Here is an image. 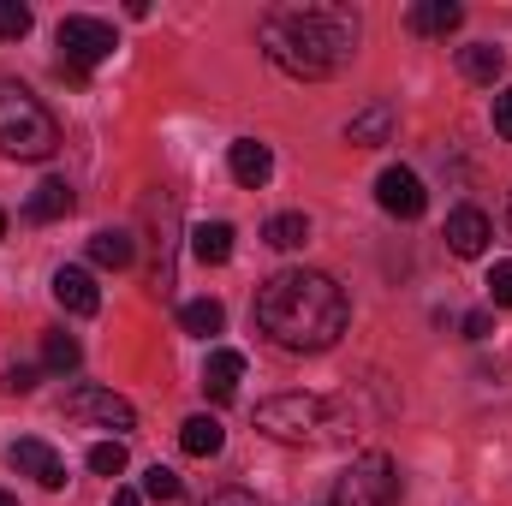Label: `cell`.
Segmentation results:
<instances>
[{
    "label": "cell",
    "mask_w": 512,
    "mask_h": 506,
    "mask_svg": "<svg viewBox=\"0 0 512 506\" xmlns=\"http://www.w3.org/2000/svg\"><path fill=\"white\" fill-rule=\"evenodd\" d=\"M358 30L364 24H358L352 6H340V0H298V6H274L262 18V54L286 78L322 84L358 54Z\"/></svg>",
    "instance_id": "cell-1"
},
{
    "label": "cell",
    "mask_w": 512,
    "mask_h": 506,
    "mask_svg": "<svg viewBox=\"0 0 512 506\" xmlns=\"http://www.w3.org/2000/svg\"><path fill=\"white\" fill-rule=\"evenodd\" d=\"M256 322L280 352H328L346 334L352 310L322 268H280L256 286Z\"/></svg>",
    "instance_id": "cell-2"
},
{
    "label": "cell",
    "mask_w": 512,
    "mask_h": 506,
    "mask_svg": "<svg viewBox=\"0 0 512 506\" xmlns=\"http://www.w3.org/2000/svg\"><path fill=\"white\" fill-rule=\"evenodd\" d=\"M54 149H60L54 114L24 84H0V155H12V161H48Z\"/></svg>",
    "instance_id": "cell-3"
},
{
    "label": "cell",
    "mask_w": 512,
    "mask_h": 506,
    "mask_svg": "<svg viewBox=\"0 0 512 506\" xmlns=\"http://www.w3.org/2000/svg\"><path fill=\"white\" fill-rule=\"evenodd\" d=\"M256 429L280 447H316L334 429V405L316 393H274L256 405Z\"/></svg>",
    "instance_id": "cell-4"
},
{
    "label": "cell",
    "mask_w": 512,
    "mask_h": 506,
    "mask_svg": "<svg viewBox=\"0 0 512 506\" xmlns=\"http://www.w3.org/2000/svg\"><path fill=\"white\" fill-rule=\"evenodd\" d=\"M334 506H399V471L387 453H358L334 489Z\"/></svg>",
    "instance_id": "cell-5"
},
{
    "label": "cell",
    "mask_w": 512,
    "mask_h": 506,
    "mask_svg": "<svg viewBox=\"0 0 512 506\" xmlns=\"http://www.w3.org/2000/svg\"><path fill=\"white\" fill-rule=\"evenodd\" d=\"M114 48H120V36H114V24H108V18H90V12L60 18V60H66V66L90 72V66H102Z\"/></svg>",
    "instance_id": "cell-6"
},
{
    "label": "cell",
    "mask_w": 512,
    "mask_h": 506,
    "mask_svg": "<svg viewBox=\"0 0 512 506\" xmlns=\"http://www.w3.org/2000/svg\"><path fill=\"white\" fill-rule=\"evenodd\" d=\"M66 417L102 423V429H114V435H131V429H137V411H131V399L108 393V387H72V393H66Z\"/></svg>",
    "instance_id": "cell-7"
},
{
    "label": "cell",
    "mask_w": 512,
    "mask_h": 506,
    "mask_svg": "<svg viewBox=\"0 0 512 506\" xmlns=\"http://www.w3.org/2000/svg\"><path fill=\"white\" fill-rule=\"evenodd\" d=\"M376 203H382L393 221H417V215L429 209V191H423V179H417L411 167H382V179H376Z\"/></svg>",
    "instance_id": "cell-8"
},
{
    "label": "cell",
    "mask_w": 512,
    "mask_h": 506,
    "mask_svg": "<svg viewBox=\"0 0 512 506\" xmlns=\"http://www.w3.org/2000/svg\"><path fill=\"white\" fill-rule=\"evenodd\" d=\"M6 459H12V471L36 477L48 495H60V489H66V459H60L48 441H12V453H6Z\"/></svg>",
    "instance_id": "cell-9"
},
{
    "label": "cell",
    "mask_w": 512,
    "mask_h": 506,
    "mask_svg": "<svg viewBox=\"0 0 512 506\" xmlns=\"http://www.w3.org/2000/svg\"><path fill=\"white\" fill-rule=\"evenodd\" d=\"M489 239H495V227H489V215H483V209H471V203H465V209H453V215H447V251H453V256H465V262H471V256L489 251Z\"/></svg>",
    "instance_id": "cell-10"
},
{
    "label": "cell",
    "mask_w": 512,
    "mask_h": 506,
    "mask_svg": "<svg viewBox=\"0 0 512 506\" xmlns=\"http://www.w3.org/2000/svg\"><path fill=\"white\" fill-rule=\"evenodd\" d=\"M227 167H233V179H239L245 191H262V185L274 179V155H268V143H256V137H239V143L227 149Z\"/></svg>",
    "instance_id": "cell-11"
},
{
    "label": "cell",
    "mask_w": 512,
    "mask_h": 506,
    "mask_svg": "<svg viewBox=\"0 0 512 506\" xmlns=\"http://www.w3.org/2000/svg\"><path fill=\"white\" fill-rule=\"evenodd\" d=\"M459 24H465V6L459 0H417L405 12V30L411 36H453Z\"/></svg>",
    "instance_id": "cell-12"
},
{
    "label": "cell",
    "mask_w": 512,
    "mask_h": 506,
    "mask_svg": "<svg viewBox=\"0 0 512 506\" xmlns=\"http://www.w3.org/2000/svg\"><path fill=\"white\" fill-rule=\"evenodd\" d=\"M54 298H60V310H72V316H96V310H102V292H96V274H90V268H60V274H54Z\"/></svg>",
    "instance_id": "cell-13"
},
{
    "label": "cell",
    "mask_w": 512,
    "mask_h": 506,
    "mask_svg": "<svg viewBox=\"0 0 512 506\" xmlns=\"http://www.w3.org/2000/svg\"><path fill=\"white\" fill-rule=\"evenodd\" d=\"M72 203H78V197H72V185H66V179H42V185L24 197V215H30L36 227H48V221H66V215H72Z\"/></svg>",
    "instance_id": "cell-14"
},
{
    "label": "cell",
    "mask_w": 512,
    "mask_h": 506,
    "mask_svg": "<svg viewBox=\"0 0 512 506\" xmlns=\"http://www.w3.org/2000/svg\"><path fill=\"white\" fill-rule=\"evenodd\" d=\"M387 137H393V102H364L346 120V143H358V149H376Z\"/></svg>",
    "instance_id": "cell-15"
},
{
    "label": "cell",
    "mask_w": 512,
    "mask_h": 506,
    "mask_svg": "<svg viewBox=\"0 0 512 506\" xmlns=\"http://www.w3.org/2000/svg\"><path fill=\"white\" fill-rule=\"evenodd\" d=\"M179 447H185L191 459H215V453L227 447L221 417H203V411H197V417H185V423H179Z\"/></svg>",
    "instance_id": "cell-16"
},
{
    "label": "cell",
    "mask_w": 512,
    "mask_h": 506,
    "mask_svg": "<svg viewBox=\"0 0 512 506\" xmlns=\"http://www.w3.org/2000/svg\"><path fill=\"white\" fill-rule=\"evenodd\" d=\"M239 376H245V352H233V346L209 352V364H203V387H209V399H233Z\"/></svg>",
    "instance_id": "cell-17"
},
{
    "label": "cell",
    "mask_w": 512,
    "mask_h": 506,
    "mask_svg": "<svg viewBox=\"0 0 512 506\" xmlns=\"http://www.w3.org/2000/svg\"><path fill=\"white\" fill-rule=\"evenodd\" d=\"M191 256H197L203 268H221V262L233 256V227H227V221H203V227H191Z\"/></svg>",
    "instance_id": "cell-18"
},
{
    "label": "cell",
    "mask_w": 512,
    "mask_h": 506,
    "mask_svg": "<svg viewBox=\"0 0 512 506\" xmlns=\"http://www.w3.org/2000/svg\"><path fill=\"white\" fill-rule=\"evenodd\" d=\"M459 72H465L471 84H495V78L507 72V54H501L495 42H471V48H459Z\"/></svg>",
    "instance_id": "cell-19"
},
{
    "label": "cell",
    "mask_w": 512,
    "mask_h": 506,
    "mask_svg": "<svg viewBox=\"0 0 512 506\" xmlns=\"http://www.w3.org/2000/svg\"><path fill=\"white\" fill-rule=\"evenodd\" d=\"M78 364H84V346H78L72 334H60V328L42 334V370H48V376H72Z\"/></svg>",
    "instance_id": "cell-20"
},
{
    "label": "cell",
    "mask_w": 512,
    "mask_h": 506,
    "mask_svg": "<svg viewBox=\"0 0 512 506\" xmlns=\"http://www.w3.org/2000/svg\"><path fill=\"white\" fill-rule=\"evenodd\" d=\"M131 256H137V245H131V233H120V227H108V233L90 239V262L96 268H131Z\"/></svg>",
    "instance_id": "cell-21"
},
{
    "label": "cell",
    "mask_w": 512,
    "mask_h": 506,
    "mask_svg": "<svg viewBox=\"0 0 512 506\" xmlns=\"http://www.w3.org/2000/svg\"><path fill=\"white\" fill-rule=\"evenodd\" d=\"M262 239H268L274 251H298V245L310 239V221H304L298 209H286V215H268V227H262Z\"/></svg>",
    "instance_id": "cell-22"
},
{
    "label": "cell",
    "mask_w": 512,
    "mask_h": 506,
    "mask_svg": "<svg viewBox=\"0 0 512 506\" xmlns=\"http://www.w3.org/2000/svg\"><path fill=\"white\" fill-rule=\"evenodd\" d=\"M179 322H185V334H221L227 328V310H221V298H191L185 310H179Z\"/></svg>",
    "instance_id": "cell-23"
},
{
    "label": "cell",
    "mask_w": 512,
    "mask_h": 506,
    "mask_svg": "<svg viewBox=\"0 0 512 506\" xmlns=\"http://www.w3.org/2000/svg\"><path fill=\"white\" fill-rule=\"evenodd\" d=\"M90 471L96 477H126V441H96L90 447Z\"/></svg>",
    "instance_id": "cell-24"
},
{
    "label": "cell",
    "mask_w": 512,
    "mask_h": 506,
    "mask_svg": "<svg viewBox=\"0 0 512 506\" xmlns=\"http://www.w3.org/2000/svg\"><path fill=\"white\" fill-rule=\"evenodd\" d=\"M143 495H149V501H179V495H185V483H179L167 465H149V471H143Z\"/></svg>",
    "instance_id": "cell-25"
},
{
    "label": "cell",
    "mask_w": 512,
    "mask_h": 506,
    "mask_svg": "<svg viewBox=\"0 0 512 506\" xmlns=\"http://www.w3.org/2000/svg\"><path fill=\"white\" fill-rule=\"evenodd\" d=\"M30 36V6L24 0H0V42H18Z\"/></svg>",
    "instance_id": "cell-26"
},
{
    "label": "cell",
    "mask_w": 512,
    "mask_h": 506,
    "mask_svg": "<svg viewBox=\"0 0 512 506\" xmlns=\"http://www.w3.org/2000/svg\"><path fill=\"white\" fill-rule=\"evenodd\" d=\"M6 393H36V381H42V370H36V364H12V370H6Z\"/></svg>",
    "instance_id": "cell-27"
},
{
    "label": "cell",
    "mask_w": 512,
    "mask_h": 506,
    "mask_svg": "<svg viewBox=\"0 0 512 506\" xmlns=\"http://www.w3.org/2000/svg\"><path fill=\"white\" fill-rule=\"evenodd\" d=\"M489 298L512 310V262H495V268H489Z\"/></svg>",
    "instance_id": "cell-28"
},
{
    "label": "cell",
    "mask_w": 512,
    "mask_h": 506,
    "mask_svg": "<svg viewBox=\"0 0 512 506\" xmlns=\"http://www.w3.org/2000/svg\"><path fill=\"white\" fill-rule=\"evenodd\" d=\"M459 328H465V340H489V334H495V316H489V310H471Z\"/></svg>",
    "instance_id": "cell-29"
},
{
    "label": "cell",
    "mask_w": 512,
    "mask_h": 506,
    "mask_svg": "<svg viewBox=\"0 0 512 506\" xmlns=\"http://www.w3.org/2000/svg\"><path fill=\"white\" fill-rule=\"evenodd\" d=\"M495 131H501V137L512 143V84L501 90V96H495Z\"/></svg>",
    "instance_id": "cell-30"
},
{
    "label": "cell",
    "mask_w": 512,
    "mask_h": 506,
    "mask_svg": "<svg viewBox=\"0 0 512 506\" xmlns=\"http://www.w3.org/2000/svg\"><path fill=\"white\" fill-rule=\"evenodd\" d=\"M209 506H262L251 489H221V495H209Z\"/></svg>",
    "instance_id": "cell-31"
},
{
    "label": "cell",
    "mask_w": 512,
    "mask_h": 506,
    "mask_svg": "<svg viewBox=\"0 0 512 506\" xmlns=\"http://www.w3.org/2000/svg\"><path fill=\"white\" fill-rule=\"evenodd\" d=\"M114 506H143V495H137V489H120V495H114Z\"/></svg>",
    "instance_id": "cell-32"
},
{
    "label": "cell",
    "mask_w": 512,
    "mask_h": 506,
    "mask_svg": "<svg viewBox=\"0 0 512 506\" xmlns=\"http://www.w3.org/2000/svg\"><path fill=\"white\" fill-rule=\"evenodd\" d=\"M0 506H18V501H12V495H6V489H0Z\"/></svg>",
    "instance_id": "cell-33"
},
{
    "label": "cell",
    "mask_w": 512,
    "mask_h": 506,
    "mask_svg": "<svg viewBox=\"0 0 512 506\" xmlns=\"http://www.w3.org/2000/svg\"><path fill=\"white\" fill-rule=\"evenodd\" d=\"M0 239H6V209H0Z\"/></svg>",
    "instance_id": "cell-34"
}]
</instances>
